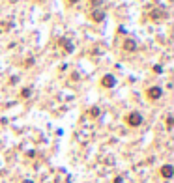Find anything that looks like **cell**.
<instances>
[{
	"mask_svg": "<svg viewBox=\"0 0 174 183\" xmlns=\"http://www.w3.org/2000/svg\"><path fill=\"white\" fill-rule=\"evenodd\" d=\"M126 123L129 127H139L142 123V116H140V112H129L127 116H126Z\"/></svg>",
	"mask_w": 174,
	"mask_h": 183,
	"instance_id": "cell-1",
	"label": "cell"
},
{
	"mask_svg": "<svg viewBox=\"0 0 174 183\" xmlns=\"http://www.w3.org/2000/svg\"><path fill=\"white\" fill-rule=\"evenodd\" d=\"M161 95H163V90H161L159 86H152V88L146 90V97L150 99V101H157Z\"/></svg>",
	"mask_w": 174,
	"mask_h": 183,
	"instance_id": "cell-2",
	"label": "cell"
},
{
	"mask_svg": "<svg viewBox=\"0 0 174 183\" xmlns=\"http://www.w3.org/2000/svg\"><path fill=\"white\" fill-rule=\"evenodd\" d=\"M101 86L103 88H114L116 86V77L114 75H103V79H101Z\"/></svg>",
	"mask_w": 174,
	"mask_h": 183,
	"instance_id": "cell-3",
	"label": "cell"
},
{
	"mask_svg": "<svg viewBox=\"0 0 174 183\" xmlns=\"http://www.w3.org/2000/svg\"><path fill=\"white\" fill-rule=\"evenodd\" d=\"M159 174H161L165 179H170V177L174 176V166H172V165H163V166L159 168Z\"/></svg>",
	"mask_w": 174,
	"mask_h": 183,
	"instance_id": "cell-4",
	"label": "cell"
},
{
	"mask_svg": "<svg viewBox=\"0 0 174 183\" xmlns=\"http://www.w3.org/2000/svg\"><path fill=\"white\" fill-rule=\"evenodd\" d=\"M123 51H127V53H135L137 51V41L133 37H127L126 41H123Z\"/></svg>",
	"mask_w": 174,
	"mask_h": 183,
	"instance_id": "cell-5",
	"label": "cell"
},
{
	"mask_svg": "<svg viewBox=\"0 0 174 183\" xmlns=\"http://www.w3.org/2000/svg\"><path fill=\"white\" fill-rule=\"evenodd\" d=\"M103 19H105V11H103V10L97 8V10L92 11V21H94V22H101Z\"/></svg>",
	"mask_w": 174,
	"mask_h": 183,
	"instance_id": "cell-6",
	"label": "cell"
},
{
	"mask_svg": "<svg viewBox=\"0 0 174 183\" xmlns=\"http://www.w3.org/2000/svg\"><path fill=\"white\" fill-rule=\"evenodd\" d=\"M58 43L62 45V47H64V49H66L67 53H73V45H71V43H69V41H67L66 37H60V39H58Z\"/></svg>",
	"mask_w": 174,
	"mask_h": 183,
	"instance_id": "cell-7",
	"label": "cell"
},
{
	"mask_svg": "<svg viewBox=\"0 0 174 183\" xmlns=\"http://www.w3.org/2000/svg\"><path fill=\"white\" fill-rule=\"evenodd\" d=\"M30 94H32V90H30V88H22V90H21V97H22V99H28V97H30Z\"/></svg>",
	"mask_w": 174,
	"mask_h": 183,
	"instance_id": "cell-8",
	"label": "cell"
},
{
	"mask_svg": "<svg viewBox=\"0 0 174 183\" xmlns=\"http://www.w3.org/2000/svg\"><path fill=\"white\" fill-rule=\"evenodd\" d=\"M99 114H101V110H99L97 107H92V108H90V116H92V118H97Z\"/></svg>",
	"mask_w": 174,
	"mask_h": 183,
	"instance_id": "cell-9",
	"label": "cell"
},
{
	"mask_svg": "<svg viewBox=\"0 0 174 183\" xmlns=\"http://www.w3.org/2000/svg\"><path fill=\"white\" fill-rule=\"evenodd\" d=\"M90 4L97 10V6H101V4H103V0H90Z\"/></svg>",
	"mask_w": 174,
	"mask_h": 183,
	"instance_id": "cell-10",
	"label": "cell"
},
{
	"mask_svg": "<svg viewBox=\"0 0 174 183\" xmlns=\"http://www.w3.org/2000/svg\"><path fill=\"white\" fill-rule=\"evenodd\" d=\"M159 17H165V13L163 11H154L152 13V19H159Z\"/></svg>",
	"mask_w": 174,
	"mask_h": 183,
	"instance_id": "cell-11",
	"label": "cell"
},
{
	"mask_svg": "<svg viewBox=\"0 0 174 183\" xmlns=\"http://www.w3.org/2000/svg\"><path fill=\"white\" fill-rule=\"evenodd\" d=\"M172 125H174V118H172V116H168V118H167V127H168V129H172Z\"/></svg>",
	"mask_w": 174,
	"mask_h": 183,
	"instance_id": "cell-12",
	"label": "cell"
},
{
	"mask_svg": "<svg viewBox=\"0 0 174 183\" xmlns=\"http://www.w3.org/2000/svg\"><path fill=\"white\" fill-rule=\"evenodd\" d=\"M154 73H163V67L161 65H154Z\"/></svg>",
	"mask_w": 174,
	"mask_h": 183,
	"instance_id": "cell-13",
	"label": "cell"
},
{
	"mask_svg": "<svg viewBox=\"0 0 174 183\" xmlns=\"http://www.w3.org/2000/svg\"><path fill=\"white\" fill-rule=\"evenodd\" d=\"M112 183H123V177L122 176H118V177H114V181Z\"/></svg>",
	"mask_w": 174,
	"mask_h": 183,
	"instance_id": "cell-14",
	"label": "cell"
},
{
	"mask_svg": "<svg viewBox=\"0 0 174 183\" xmlns=\"http://www.w3.org/2000/svg\"><path fill=\"white\" fill-rule=\"evenodd\" d=\"M32 64H34V60H32V58H28V60H26V67H30Z\"/></svg>",
	"mask_w": 174,
	"mask_h": 183,
	"instance_id": "cell-15",
	"label": "cell"
},
{
	"mask_svg": "<svg viewBox=\"0 0 174 183\" xmlns=\"http://www.w3.org/2000/svg\"><path fill=\"white\" fill-rule=\"evenodd\" d=\"M69 4H77V2H81V0H67Z\"/></svg>",
	"mask_w": 174,
	"mask_h": 183,
	"instance_id": "cell-16",
	"label": "cell"
}]
</instances>
